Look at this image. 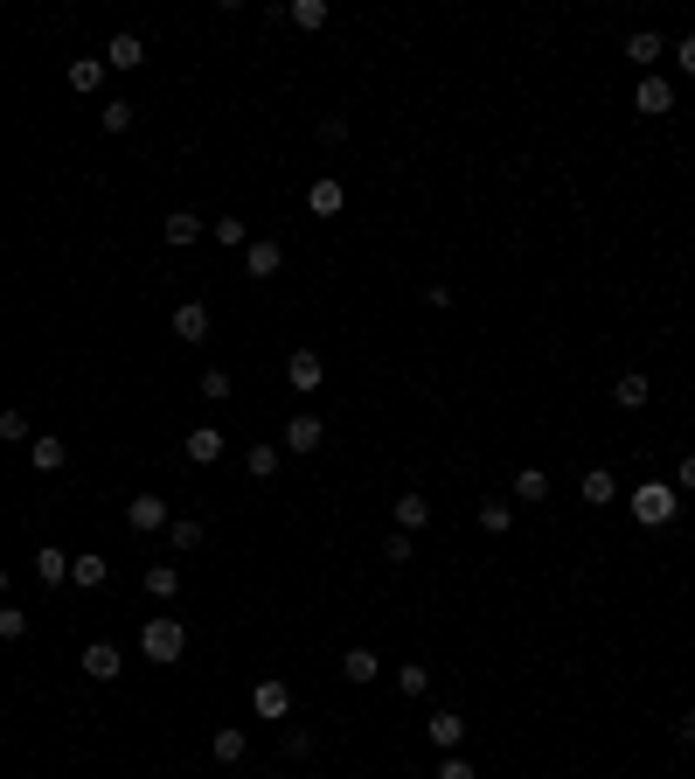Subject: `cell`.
Returning <instances> with one entry per match:
<instances>
[{
    "label": "cell",
    "instance_id": "1",
    "mask_svg": "<svg viewBox=\"0 0 695 779\" xmlns=\"http://www.w3.org/2000/svg\"><path fill=\"white\" fill-rule=\"evenodd\" d=\"M181 647H188V626L174 620V613H153L146 633H139V654H146V661H160V668H167V661H181Z\"/></svg>",
    "mask_w": 695,
    "mask_h": 779
},
{
    "label": "cell",
    "instance_id": "2",
    "mask_svg": "<svg viewBox=\"0 0 695 779\" xmlns=\"http://www.w3.org/2000/svg\"><path fill=\"white\" fill-rule=\"evenodd\" d=\"M675 508H682V494H675L668 480H640V487H633V515H640L647 529H661V522H675Z\"/></svg>",
    "mask_w": 695,
    "mask_h": 779
},
{
    "label": "cell",
    "instance_id": "3",
    "mask_svg": "<svg viewBox=\"0 0 695 779\" xmlns=\"http://www.w3.org/2000/svg\"><path fill=\"white\" fill-rule=\"evenodd\" d=\"M285 383H292V390H320V383H327V362H320L313 348H292V355H285Z\"/></svg>",
    "mask_w": 695,
    "mask_h": 779
},
{
    "label": "cell",
    "instance_id": "4",
    "mask_svg": "<svg viewBox=\"0 0 695 779\" xmlns=\"http://www.w3.org/2000/svg\"><path fill=\"white\" fill-rule=\"evenodd\" d=\"M181 453H188V460H195V467H216V460H223V453H230V439H223V432H216V425H195V432H188V439H181Z\"/></svg>",
    "mask_w": 695,
    "mask_h": 779
},
{
    "label": "cell",
    "instance_id": "5",
    "mask_svg": "<svg viewBox=\"0 0 695 779\" xmlns=\"http://www.w3.org/2000/svg\"><path fill=\"white\" fill-rule=\"evenodd\" d=\"M84 675H91V682H119V675H126V654H119L112 640H91V647H84Z\"/></svg>",
    "mask_w": 695,
    "mask_h": 779
},
{
    "label": "cell",
    "instance_id": "6",
    "mask_svg": "<svg viewBox=\"0 0 695 779\" xmlns=\"http://www.w3.org/2000/svg\"><path fill=\"white\" fill-rule=\"evenodd\" d=\"M661 56H668V35H661V28H633V35H626V63L654 70Z\"/></svg>",
    "mask_w": 695,
    "mask_h": 779
},
{
    "label": "cell",
    "instance_id": "7",
    "mask_svg": "<svg viewBox=\"0 0 695 779\" xmlns=\"http://www.w3.org/2000/svg\"><path fill=\"white\" fill-rule=\"evenodd\" d=\"M424 731H431V745H438V752H459V745H466V717H459V710H431V717H424Z\"/></svg>",
    "mask_w": 695,
    "mask_h": 779
},
{
    "label": "cell",
    "instance_id": "8",
    "mask_svg": "<svg viewBox=\"0 0 695 779\" xmlns=\"http://www.w3.org/2000/svg\"><path fill=\"white\" fill-rule=\"evenodd\" d=\"M126 522H133L139 536H153V529H167L174 515H167V501H160V494H139V501H126Z\"/></svg>",
    "mask_w": 695,
    "mask_h": 779
},
{
    "label": "cell",
    "instance_id": "9",
    "mask_svg": "<svg viewBox=\"0 0 695 779\" xmlns=\"http://www.w3.org/2000/svg\"><path fill=\"white\" fill-rule=\"evenodd\" d=\"M146 63V42H139L133 28H119L112 42H105V70H139Z\"/></svg>",
    "mask_w": 695,
    "mask_h": 779
},
{
    "label": "cell",
    "instance_id": "10",
    "mask_svg": "<svg viewBox=\"0 0 695 779\" xmlns=\"http://www.w3.org/2000/svg\"><path fill=\"white\" fill-rule=\"evenodd\" d=\"M675 105V84L668 77H640V91H633V112H647V119H661Z\"/></svg>",
    "mask_w": 695,
    "mask_h": 779
},
{
    "label": "cell",
    "instance_id": "11",
    "mask_svg": "<svg viewBox=\"0 0 695 779\" xmlns=\"http://www.w3.org/2000/svg\"><path fill=\"white\" fill-rule=\"evenodd\" d=\"M35 578H42L49 592L70 585V550H63V543H42V550H35Z\"/></svg>",
    "mask_w": 695,
    "mask_h": 779
},
{
    "label": "cell",
    "instance_id": "12",
    "mask_svg": "<svg viewBox=\"0 0 695 779\" xmlns=\"http://www.w3.org/2000/svg\"><path fill=\"white\" fill-rule=\"evenodd\" d=\"M278 265H285V244H272V237H258V244L244 251V272H251V279H278Z\"/></svg>",
    "mask_w": 695,
    "mask_h": 779
},
{
    "label": "cell",
    "instance_id": "13",
    "mask_svg": "<svg viewBox=\"0 0 695 779\" xmlns=\"http://www.w3.org/2000/svg\"><path fill=\"white\" fill-rule=\"evenodd\" d=\"M202 230H209V223H202V216H195V209H174V216H167V223H160V237H167V244H174V251H188V244H195V237H202Z\"/></svg>",
    "mask_w": 695,
    "mask_h": 779
},
{
    "label": "cell",
    "instance_id": "14",
    "mask_svg": "<svg viewBox=\"0 0 695 779\" xmlns=\"http://www.w3.org/2000/svg\"><path fill=\"white\" fill-rule=\"evenodd\" d=\"M320 439H327V425H320L313 411H299V418L285 425V446H292V453H320Z\"/></svg>",
    "mask_w": 695,
    "mask_h": 779
},
{
    "label": "cell",
    "instance_id": "15",
    "mask_svg": "<svg viewBox=\"0 0 695 779\" xmlns=\"http://www.w3.org/2000/svg\"><path fill=\"white\" fill-rule=\"evenodd\" d=\"M174 334H181V341H209V307H202V300H181V307H174Z\"/></svg>",
    "mask_w": 695,
    "mask_h": 779
},
{
    "label": "cell",
    "instance_id": "16",
    "mask_svg": "<svg viewBox=\"0 0 695 779\" xmlns=\"http://www.w3.org/2000/svg\"><path fill=\"white\" fill-rule=\"evenodd\" d=\"M251 710H258V717H292V689H285V682H258V696H251Z\"/></svg>",
    "mask_w": 695,
    "mask_h": 779
},
{
    "label": "cell",
    "instance_id": "17",
    "mask_svg": "<svg viewBox=\"0 0 695 779\" xmlns=\"http://www.w3.org/2000/svg\"><path fill=\"white\" fill-rule=\"evenodd\" d=\"M647 397H654V383H647V376H640V369H626V376H619V383H612V404H619V411H640V404H647Z\"/></svg>",
    "mask_w": 695,
    "mask_h": 779
},
{
    "label": "cell",
    "instance_id": "18",
    "mask_svg": "<svg viewBox=\"0 0 695 779\" xmlns=\"http://www.w3.org/2000/svg\"><path fill=\"white\" fill-rule=\"evenodd\" d=\"M306 202H313V216H341V202H348V188H341V181L327 174V181H313V188H306Z\"/></svg>",
    "mask_w": 695,
    "mask_h": 779
},
{
    "label": "cell",
    "instance_id": "19",
    "mask_svg": "<svg viewBox=\"0 0 695 779\" xmlns=\"http://www.w3.org/2000/svg\"><path fill=\"white\" fill-rule=\"evenodd\" d=\"M105 578H112V564H105V557H70V585H77V592H98Z\"/></svg>",
    "mask_w": 695,
    "mask_h": 779
},
{
    "label": "cell",
    "instance_id": "20",
    "mask_svg": "<svg viewBox=\"0 0 695 779\" xmlns=\"http://www.w3.org/2000/svg\"><path fill=\"white\" fill-rule=\"evenodd\" d=\"M577 494H584V508H605V501H619V480H612L605 467H591V473H584V487H577Z\"/></svg>",
    "mask_w": 695,
    "mask_h": 779
},
{
    "label": "cell",
    "instance_id": "21",
    "mask_svg": "<svg viewBox=\"0 0 695 779\" xmlns=\"http://www.w3.org/2000/svg\"><path fill=\"white\" fill-rule=\"evenodd\" d=\"M209 237H216L223 251H251V223H237V216H216V223H209Z\"/></svg>",
    "mask_w": 695,
    "mask_h": 779
},
{
    "label": "cell",
    "instance_id": "22",
    "mask_svg": "<svg viewBox=\"0 0 695 779\" xmlns=\"http://www.w3.org/2000/svg\"><path fill=\"white\" fill-rule=\"evenodd\" d=\"M209 752H216V759H223V766H237V759H244V752H251V738H244V731H237V724H223V731H216V738H209Z\"/></svg>",
    "mask_w": 695,
    "mask_h": 779
},
{
    "label": "cell",
    "instance_id": "23",
    "mask_svg": "<svg viewBox=\"0 0 695 779\" xmlns=\"http://www.w3.org/2000/svg\"><path fill=\"white\" fill-rule=\"evenodd\" d=\"M105 84V56H77L70 63V91H98Z\"/></svg>",
    "mask_w": 695,
    "mask_h": 779
},
{
    "label": "cell",
    "instance_id": "24",
    "mask_svg": "<svg viewBox=\"0 0 695 779\" xmlns=\"http://www.w3.org/2000/svg\"><path fill=\"white\" fill-rule=\"evenodd\" d=\"M167 543H174V557H181V550H202V522H195V515H174V522H167Z\"/></svg>",
    "mask_w": 695,
    "mask_h": 779
},
{
    "label": "cell",
    "instance_id": "25",
    "mask_svg": "<svg viewBox=\"0 0 695 779\" xmlns=\"http://www.w3.org/2000/svg\"><path fill=\"white\" fill-rule=\"evenodd\" d=\"M28 453H35V467H42V473H56L63 460H70V446H63V439H49V432H42V439H28Z\"/></svg>",
    "mask_w": 695,
    "mask_h": 779
},
{
    "label": "cell",
    "instance_id": "26",
    "mask_svg": "<svg viewBox=\"0 0 695 779\" xmlns=\"http://www.w3.org/2000/svg\"><path fill=\"white\" fill-rule=\"evenodd\" d=\"M424 522H431V501H424V494H404V501H397V529L411 536V529H424Z\"/></svg>",
    "mask_w": 695,
    "mask_h": 779
},
{
    "label": "cell",
    "instance_id": "27",
    "mask_svg": "<svg viewBox=\"0 0 695 779\" xmlns=\"http://www.w3.org/2000/svg\"><path fill=\"white\" fill-rule=\"evenodd\" d=\"M480 529H487V536H508V529H515V508H508V501H480Z\"/></svg>",
    "mask_w": 695,
    "mask_h": 779
},
{
    "label": "cell",
    "instance_id": "28",
    "mask_svg": "<svg viewBox=\"0 0 695 779\" xmlns=\"http://www.w3.org/2000/svg\"><path fill=\"white\" fill-rule=\"evenodd\" d=\"M174 592H181V571H174V564H153V571H146V599H174Z\"/></svg>",
    "mask_w": 695,
    "mask_h": 779
},
{
    "label": "cell",
    "instance_id": "29",
    "mask_svg": "<svg viewBox=\"0 0 695 779\" xmlns=\"http://www.w3.org/2000/svg\"><path fill=\"white\" fill-rule=\"evenodd\" d=\"M341 668H348V682H376V675H383V661H376L369 647H348V661H341Z\"/></svg>",
    "mask_w": 695,
    "mask_h": 779
},
{
    "label": "cell",
    "instance_id": "30",
    "mask_svg": "<svg viewBox=\"0 0 695 779\" xmlns=\"http://www.w3.org/2000/svg\"><path fill=\"white\" fill-rule=\"evenodd\" d=\"M133 105H126V98H112V105H105V112H98V126H105V133H133Z\"/></svg>",
    "mask_w": 695,
    "mask_h": 779
},
{
    "label": "cell",
    "instance_id": "31",
    "mask_svg": "<svg viewBox=\"0 0 695 779\" xmlns=\"http://www.w3.org/2000/svg\"><path fill=\"white\" fill-rule=\"evenodd\" d=\"M515 494H522V501H543V494H550V473H543V467H522V473H515Z\"/></svg>",
    "mask_w": 695,
    "mask_h": 779
},
{
    "label": "cell",
    "instance_id": "32",
    "mask_svg": "<svg viewBox=\"0 0 695 779\" xmlns=\"http://www.w3.org/2000/svg\"><path fill=\"white\" fill-rule=\"evenodd\" d=\"M424 689H431V668L404 661V668H397V696H424Z\"/></svg>",
    "mask_w": 695,
    "mask_h": 779
},
{
    "label": "cell",
    "instance_id": "33",
    "mask_svg": "<svg viewBox=\"0 0 695 779\" xmlns=\"http://www.w3.org/2000/svg\"><path fill=\"white\" fill-rule=\"evenodd\" d=\"M292 28H327V0H292Z\"/></svg>",
    "mask_w": 695,
    "mask_h": 779
},
{
    "label": "cell",
    "instance_id": "34",
    "mask_svg": "<svg viewBox=\"0 0 695 779\" xmlns=\"http://www.w3.org/2000/svg\"><path fill=\"white\" fill-rule=\"evenodd\" d=\"M202 397H209V404H230V397H237V390H230V369H202Z\"/></svg>",
    "mask_w": 695,
    "mask_h": 779
},
{
    "label": "cell",
    "instance_id": "35",
    "mask_svg": "<svg viewBox=\"0 0 695 779\" xmlns=\"http://www.w3.org/2000/svg\"><path fill=\"white\" fill-rule=\"evenodd\" d=\"M278 460H285L278 446H251V453H244V467L258 473V480H272V473H278Z\"/></svg>",
    "mask_w": 695,
    "mask_h": 779
},
{
    "label": "cell",
    "instance_id": "36",
    "mask_svg": "<svg viewBox=\"0 0 695 779\" xmlns=\"http://www.w3.org/2000/svg\"><path fill=\"white\" fill-rule=\"evenodd\" d=\"M28 633V613L21 606H0V640H21Z\"/></svg>",
    "mask_w": 695,
    "mask_h": 779
},
{
    "label": "cell",
    "instance_id": "37",
    "mask_svg": "<svg viewBox=\"0 0 695 779\" xmlns=\"http://www.w3.org/2000/svg\"><path fill=\"white\" fill-rule=\"evenodd\" d=\"M0 439L21 446V439H28V418H21V411H0Z\"/></svg>",
    "mask_w": 695,
    "mask_h": 779
},
{
    "label": "cell",
    "instance_id": "38",
    "mask_svg": "<svg viewBox=\"0 0 695 779\" xmlns=\"http://www.w3.org/2000/svg\"><path fill=\"white\" fill-rule=\"evenodd\" d=\"M383 557H390V564H411L417 550H411V536H404V529H397V536H390V543H383Z\"/></svg>",
    "mask_w": 695,
    "mask_h": 779
},
{
    "label": "cell",
    "instance_id": "39",
    "mask_svg": "<svg viewBox=\"0 0 695 779\" xmlns=\"http://www.w3.org/2000/svg\"><path fill=\"white\" fill-rule=\"evenodd\" d=\"M438 779H480V773H473V766H466L459 752H445V766H438Z\"/></svg>",
    "mask_w": 695,
    "mask_h": 779
},
{
    "label": "cell",
    "instance_id": "40",
    "mask_svg": "<svg viewBox=\"0 0 695 779\" xmlns=\"http://www.w3.org/2000/svg\"><path fill=\"white\" fill-rule=\"evenodd\" d=\"M675 56H682V70L695 77V35H682V42H675Z\"/></svg>",
    "mask_w": 695,
    "mask_h": 779
},
{
    "label": "cell",
    "instance_id": "41",
    "mask_svg": "<svg viewBox=\"0 0 695 779\" xmlns=\"http://www.w3.org/2000/svg\"><path fill=\"white\" fill-rule=\"evenodd\" d=\"M675 745H695V710L682 717V724H675Z\"/></svg>",
    "mask_w": 695,
    "mask_h": 779
},
{
    "label": "cell",
    "instance_id": "42",
    "mask_svg": "<svg viewBox=\"0 0 695 779\" xmlns=\"http://www.w3.org/2000/svg\"><path fill=\"white\" fill-rule=\"evenodd\" d=\"M682 487H689V494H695V453H689V460H682V480H675V494H682Z\"/></svg>",
    "mask_w": 695,
    "mask_h": 779
},
{
    "label": "cell",
    "instance_id": "43",
    "mask_svg": "<svg viewBox=\"0 0 695 779\" xmlns=\"http://www.w3.org/2000/svg\"><path fill=\"white\" fill-rule=\"evenodd\" d=\"M0 592H7V571H0Z\"/></svg>",
    "mask_w": 695,
    "mask_h": 779
}]
</instances>
